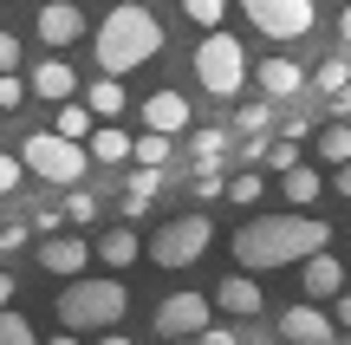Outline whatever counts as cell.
I'll return each mask as SVG.
<instances>
[{"label": "cell", "mask_w": 351, "mask_h": 345, "mask_svg": "<svg viewBox=\"0 0 351 345\" xmlns=\"http://www.w3.org/2000/svg\"><path fill=\"white\" fill-rule=\"evenodd\" d=\"M326 241H332V228L313 222V215H261V222H247V228L234 235V267H254V274L300 267V261L319 254Z\"/></svg>", "instance_id": "cell-1"}, {"label": "cell", "mask_w": 351, "mask_h": 345, "mask_svg": "<svg viewBox=\"0 0 351 345\" xmlns=\"http://www.w3.org/2000/svg\"><path fill=\"white\" fill-rule=\"evenodd\" d=\"M91 52H98V72H137V65H150L163 52V20L150 7H130L124 0V7H111L98 20Z\"/></svg>", "instance_id": "cell-2"}, {"label": "cell", "mask_w": 351, "mask_h": 345, "mask_svg": "<svg viewBox=\"0 0 351 345\" xmlns=\"http://www.w3.org/2000/svg\"><path fill=\"white\" fill-rule=\"evenodd\" d=\"M124 313H130V287L117 281V267L104 274V281L72 274V281H65V294H59V320L72 326V333H111Z\"/></svg>", "instance_id": "cell-3"}, {"label": "cell", "mask_w": 351, "mask_h": 345, "mask_svg": "<svg viewBox=\"0 0 351 345\" xmlns=\"http://www.w3.org/2000/svg\"><path fill=\"white\" fill-rule=\"evenodd\" d=\"M20 156H26V169H33L39 182H52V189H72V182L85 176V163H98V156H91V143L65 137L59 124H52V130H33Z\"/></svg>", "instance_id": "cell-4"}, {"label": "cell", "mask_w": 351, "mask_h": 345, "mask_svg": "<svg viewBox=\"0 0 351 345\" xmlns=\"http://www.w3.org/2000/svg\"><path fill=\"white\" fill-rule=\"evenodd\" d=\"M195 78H202V91H215V98L234 104V91H247V78H254V65H247V52H241V39L221 33V26H208V39L195 46Z\"/></svg>", "instance_id": "cell-5"}, {"label": "cell", "mask_w": 351, "mask_h": 345, "mask_svg": "<svg viewBox=\"0 0 351 345\" xmlns=\"http://www.w3.org/2000/svg\"><path fill=\"white\" fill-rule=\"evenodd\" d=\"M208 241H215V222L208 215H176V222L156 228L150 261H156V267H195V261L208 254Z\"/></svg>", "instance_id": "cell-6"}, {"label": "cell", "mask_w": 351, "mask_h": 345, "mask_svg": "<svg viewBox=\"0 0 351 345\" xmlns=\"http://www.w3.org/2000/svg\"><path fill=\"white\" fill-rule=\"evenodd\" d=\"M247 7V20L261 26L267 39H306L319 26V7L313 0H241Z\"/></svg>", "instance_id": "cell-7"}, {"label": "cell", "mask_w": 351, "mask_h": 345, "mask_svg": "<svg viewBox=\"0 0 351 345\" xmlns=\"http://www.w3.org/2000/svg\"><path fill=\"white\" fill-rule=\"evenodd\" d=\"M208 307H215V294H169L163 307H156V333L163 339H202V326H208Z\"/></svg>", "instance_id": "cell-8"}, {"label": "cell", "mask_w": 351, "mask_h": 345, "mask_svg": "<svg viewBox=\"0 0 351 345\" xmlns=\"http://www.w3.org/2000/svg\"><path fill=\"white\" fill-rule=\"evenodd\" d=\"M91 261H98V241H78V235H52V241L39 248V267H46V274H59V281L85 274Z\"/></svg>", "instance_id": "cell-9"}, {"label": "cell", "mask_w": 351, "mask_h": 345, "mask_svg": "<svg viewBox=\"0 0 351 345\" xmlns=\"http://www.w3.org/2000/svg\"><path fill=\"white\" fill-rule=\"evenodd\" d=\"M280 339H293V345H332V339H339V320H326L319 300H306V307H287Z\"/></svg>", "instance_id": "cell-10"}, {"label": "cell", "mask_w": 351, "mask_h": 345, "mask_svg": "<svg viewBox=\"0 0 351 345\" xmlns=\"http://www.w3.org/2000/svg\"><path fill=\"white\" fill-rule=\"evenodd\" d=\"M300 281H306V300H339L345 294V261L319 248V254L300 261Z\"/></svg>", "instance_id": "cell-11"}, {"label": "cell", "mask_w": 351, "mask_h": 345, "mask_svg": "<svg viewBox=\"0 0 351 345\" xmlns=\"http://www.w3.org/2000/svg\"><path fill=\"white\" fill-rule=\"evenodd\" d=\"M39 39H46V46H72V39H85V13H78L72 0H46V7H39Z\"/></svg>", "instance_id": "cell-12"}, {"label": "cell", "mask_w": 351, "mask_h": 345, "mask_svg": "<svg viewBox=\"0 0 351 345\" xmlns=\"http://www.w3.org/2000/svg\"><path fill=\"white\" fill-rule=\"evenodd\" d=\"M261 287H254V267H241V274H228L221 287H215V307L221 313H234V320H254V313H261Z\"/></svg>", "instance_id": "cell-13"}, {"label": "cell", "mask_w": 351, "mask_h": 345, "mask_svg": "<svg viewBox=\"0 0 351 345\" xmlns=\"http://www.w3.org/2000/svg\"><path fill=\"white\" fill-rule=\"evenodd\" d=\"M26 78H33V98H46V104H65V98H78V91H85V85H78V72H72L65 59H46V65H33Z\"/></svg>", "instance_id": "cell-14"}, {"label": "cell", "mask_w": 351, "mask_h": 345, "mask_svg": "<svg viewBox=\"0 0 351 345\" xmlns=\"http://www.w3.org/2000/svg\"><path fill=\"white\" fill-rule=\"evenodd\" d=\"M143 124H150V130H169V137H176V130H189V98H182V91H156V98L143 104Z\"/></svg>", "instance_id": "cell-15"}, {"label": "cell", "mask_w": 351, "mask_h": 345, "mask_svg": "<svg viewBox=\"0 0 351 345\" xmlns=\"http://www.w3.org/2000/svg\"><path fill=\"white\" fill-rule=\"evenodd\" d=\"M254 85H261L267 98H293V91L306 85V72L293 59H267V65H254Z\"/></svg>", "instance_id": "cell-16"}, {"label": "cell", "mask_w": 351, "mask_h": 345, "mask_svg": "<svg viewBox=\"0 0 351 345\" xmlns=\"http://www.w3.org/2000/svg\"><path fill=\"white\" fill-rule=\"evenodd\" d=\"M85 98H91V111H98V117H124V104H130L124 72H98V85H85Z\"/></svg>", "instance_id": "cell-17"}, {"label": "cell", "mask_w": 351, "mask_h": 345, "mask_svg": "<svg viewBox=\"0 0 351 345\" xmlns=\"http://www.w3.org/2000/svg\"><path fill=\"white\" fill-rule=\"evenodd\" d=\"M130 150H137V137H130V130H117V117H104V124L91 130V156H98V163H124Z\"/></svg>", "instance_id": "cell-18"}, {"label": "cell", "mask_w": 351, "mask_h": 345, "mask_svg": "<svg viewBox=\"0 0 351 345\" xmlns=\"http://www.w3.org/2000/svg\"><path fill=\"white\" fill-rule=\"evenodd\" d=\"M137 254H143V241H137L130 228H111V235L98 241V261H104V267H117V274H124V267H137Z\"/></svg>", "instance_id": "cell-19"}, {"label": "cell", "mask_w": 351, "mask_h": 345, "mask_svg": "<svg viewBox=\"0 0 351 345\" xmlns=\"http://www.w3.org/2000/svg\"><path fill=\"white\" fill-rule=\"evenodd\" d=\"M319 163H326V169L351 163V124H345V117H339V124H326V130H319Z\"/></svg>", "instance_id": "cell-20"}, {"label": "cell", "mask_w": 351, "mask_h": 345, "mask_svg": "<svg viewBox=\"0 0 351 345\" xmlns=\"http://www.w3.org/2000/svg\"><path fill=\"white\" fill-rule=\"evenodd\" d=\"M319 189H326V182H319V169H300V163L287 169V202H293V209H313Z\"/></svg>", "instance_id": "cell-21"}, {"label": "cell", "mask_w": 351, "mask_h": 345, "mask_svg": "<svg viewBox=\"0 0 351 345\" xmlns=\"http://www.w3.org/2000/svg\"><path fill=\"white\" fill-rule=\"evenodd\" d=\"M130 163H156V169H163V163H169V130H150V124H143V137H137V150H130Z\"/></svg>", "instance_id": "cell-22"}, {"label": "cell", "mask_w": 351, "mask_h": 345, "mask_svg": "<svg viewBox=\"0 0 351 345\" xmlns=\"http://www.w3.org/2000/svg\"><path fill=\"white\" fill-rule=\"evenodd\" d=\"M228 150V130H195V143H189V156H195V169H215Z\"/></svg>", "instance_id": "cell-23"}, {"label": "cell", "mask_w": 351, "mask_h": 345, "mask_svg": "<svg viewBox=\"0 0 351 345\" xmlns=\"http://www.w3.org/2000/svg\"><path fill=\"white\" fill-rule=\"evenodd\" d=\"M313 85L326 91V98H339V91L351 85V65H345V59H326V65H319V72H313Z\"/></svg>", "instance_id": "cell-24"}, {"label": "cell", "mask_w": 351, "mask_h": 345, "mask_svg": "<svg viewBox=\"0 0 351 345\" xmlns=\"http://www.w3.org/2000/svg\"><path fill=\"white\" fill-rule=\"evenodd\" d=\"M26 98H33V78H20V72H0V111H20Z\"/></svg>", "instance_id": "cell-25"}, {"label": "cell", "mask_w": 351, "mask_h": 345, "mask_svg": "<svg viewBox=\"0 0 351 345\" xmlns=\"http://www.w3.org/2000/svg\"><path fill=\"white\" fill-rule=\"evenodd\" d=\"M182 13L202 26V33H208V26H221V20H228V0H182Z\"/></svg>", "instance_id": "cell-26"}, {"label": "cell", "mask_w": 351, "mask_h": 345, "mask_svg": "<svg viewBox=\"0 0 351 345\" xmlns=\"http://www.w3.org/2000/svg\"><path fill=\"white\" fill-rule=\"evenodd\" d=\"M39 333H33V320H20V313H7L0 307V345H33Z\"/></svg>", "instance_id": "cell-27"}, {"label": "cell", "mask_w": 351, "mask_h": 345, "mask_svg": "<svg viewBox=\"0 0 351 345\" xmlns=\"http://www.w3.org/2000/svg\"><path fill=\"white\" fill-rule=\"evenodd\" d=\"M293 163H300V137H274V143H267V169H280V176H287Z\"/></svg>", "instance_id": "cell-28"}, {"label": "cell", "mask_w": 351, "mask_h": 345, "mask_svg": "<svg viewBox=\"0 0 351 345\" xmlns=\"http://www.w3.org/2000/svg\"><path fill=\"white\" fill-rule=\"evenodd\" d=\"M261 195H267V182L254 176V169H241V176L228 182V202H261Z\"/></svg>", "instance_id": "cell-29"}, {"label": "cell", "mask_w": 351, "mask_h": 345, "mask_svg": "<svg viewBox=\"0 0 351 345\" xmlns=\"http://www.w3.org/2000/svg\"><path fill=\"white\" fill-rule=\"evenodd\" d=\"M20 169H26V156L0 150V195H13V189H20Z\"/></svg>", "instance_id": "cell-30"}, {"label": "cell", "mask_w": 351, "mask_h": 345, "mask_svg": "<svg viewBox=\"0 0 351 345\" xmlns=\"http://www.w3.org/2000/svg\"><path fill=\"white\" fill-rule=\"evenodd\" d=\"M65 209H72V222H78V228H85V222L98 215V202H91V195L78 189V182H72V195H65Z\"/></svg>", "instance_id": "cell-31"}, {"label": "cell", "mask_w": 351, "mask_h": 345, "mask_svg": "<svg viewBox=\"0 0 351 345\" xmlns=\"http://www.w3.org/2000/svg\"><path fill=\"white\" fill-rule=\"evenodd\" d=\"M59 222H72V209H65V202H59V209H39L33 228H39V235H59Z\"/></svg>", "instance_id": "cell-32"}, {"label": "cell", "mask_w": 351, "mask_h": 345, "mask_svg": "<svg viewBox=\"0 0 351 345\" xmlns=\"http://www.w3.org/2000/svg\"><path fill=\"white\" fill-rule=\"evenodd\" d=\"M0 72H20V33H0Z\"/></svg>", "instance_id": "cell-33"}, {"label": "cell", "mask_w": 351, "mask_h": 345, "mask_svg": "<svg viewBox=\"0 0 351 345\" xmlns=\"http://www.w3.org/2000/svg\"><path fill=\"white\" fill-rule=\"evenodd\" d=\"M241 130H254V137H261V130H267V104H247V111H241Z\"/></svg>", "instance_id": "cell-34"}, {"label": "cell", "mask_w": 351, "mask_h": 345, "mask_svg": "<svg viewBox=\"0 0 351 345\" xmlns=\"http://www.w3.org/2000/svg\"><path fill=\"white\" fill-rule=\"evenodd\" d=\"M332 307H339V326H351V287H345L339 300H332Z\"/></svg>", "instance_id": "cell-35"}, {"label": "cell", "mask_w": 351, "mask_h": 345, "mask_svg": "<svg viewBox=\"0 0 351 345\" xmlns=\"http://www.w3.org/2000/svg\"><path fill=\"white\" fill-rule=\"evenodd\" d=\"M332 176H339V195H351V163H339Z\"/></svg>", "instance_id": "cell-36"}, {"label": "cell", "mask_w": 351, "mask_h": 345, "mask_svg": "<svg viewBox=\"0 0 351 345\" xmlns=\"http://www.w3.org/2000/svg\"><path fill=\"white\" fill-rule=\"evenodd\" d=\"M7 300H13V274H0V307H7Z\"/></svg>", "instance_id": "cell-37"}, {"label": "cell", "mask_w": 351, "mask_h": 345, "mask_svg": "<svg viewBox=\"0 0 351 345\" xmlns=\"http://www.w3.org/2000/svg\"><path fill=\"white\" fill-rule=\"evenodd\" d=\"M339 39H351V7H345V13H339Z\"/></svg>", "instance_id": "cell-38"}, {"label": "cell", "mask_w": 351, "mask_h": 345, "mask_svg": "<svg viewBox=\"0 0 351 345\" xmlns=\"http://www.w3.org/2000/svg\"><path fill=\"white\" fill-rule=\"evenodd\" d=\"M0 228H7V222H0Z\"/></svg>", "instance_id": "cell-39"}]
</instances>
